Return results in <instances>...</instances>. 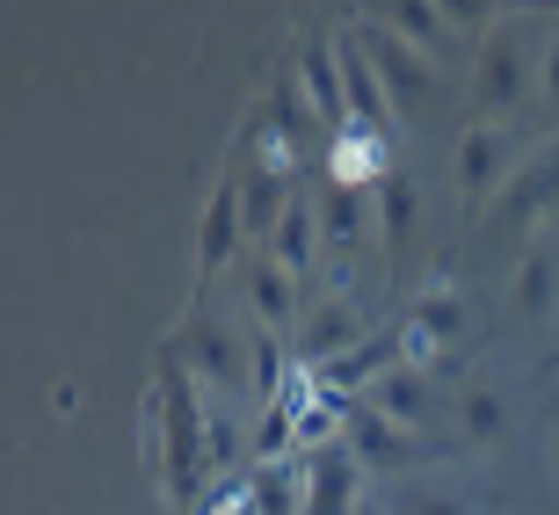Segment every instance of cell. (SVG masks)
I'll return each instance as SVG.
<instances>
[{
  "mask_svg": "<svg viewBox=\"0 0 559 515\" xmlns=\"http://www.w3.org/2000/svg\"><path fill=\"white\" fill-rule=\"evenodd\" d=\"M356 37H364V51H371V65H378V81H385V95H393V109L436 103V73H429V59H421L415 44L400 37L393 22H364Z\"/></svg>",
  "mask_w": 559,
  "mask_h": 515,
  "instance_id": "7a4b0ae2",
  "label": "cell"
},
{
  "mask_svg": "<svg viewBox=\"0 0 559 515\" xmlns=\"http://www.w3.org/2000/svg\"><path fill=\"white\" fill-rule=\"evenodd\" d=\"M501 175H509V145H501V131L473 124L465 139H457V189H465V196H487V189H501Z\"/></svg>",
  "mask_w": 559,
  "mask_h": 515,
  "instance_id": "30bf717a",
  "label": "cell"
},
{
  "mask_svg": "<svg viewBox=\"0 0 559 515\" xmlns=\"http://www.w3.org/2000/svg\"><path fill=\"white\" fill-rule=\"evenodd\" d=\"M552 451H559V407H552Z\"/></svg>",
  "mask_w": 559,
  "mask_h": 515,
  "instance_id": "83f0119b",
  "label": "cell"
},
{
  "mask_svg": "<svg viewBox=\"0 0 559 515\" xmlns=\"http://www.w3.org/2000/svg\"><path fill=\"white\" fill-rule=\"evenodd\" d=\"M334 59H342V95H349V117L364 131H385L393 95H385V81H378V65H371V51H364V37H342V44H334Z\"/></svg>",
  "mask_w": 559,
  "mask_h": 515,
  "instance_id": "52a82bcc",
  "label": "cell"
},
{
  "mask_svg": "<svg viewBox=\"0 0 559 515\" xmlns=\"http://www.w3.org/2000/svg\"><path fill=\"white\" fill-rule=\"evenodd\" d=\"M371 414H385V421H400V429H415L421 414H429V378H421L415 363L385 371V378L371 385Z\"/></svg>",
  "mask_w": 559,
  "mask_h": 515,
  "instance_id": "4fadbf2b",
  "label": "cell"
},
{
  "mask_svg": "<svg viewBox=\"0 0 559 515\" xmlns=\"http://www.w3.org/2000/svg\"><path fill=\"white\" fill-rule=\"evenodd\" d=\"M356 175L364 182H385V145H378V131H342V145H334V182L356 189Z\"/></svg>",
  "mask_w": 559,
  "mask_h": 515,
  "instance_id": "9a60e30c",
  "label": "cell"
},
{
  "mask_svg": "<svg viewBox=\"0 0 559 515\" xmlns=\"http://www.w3.org/2000/svg\"><path fill=\"white\" fill-rule=\"evenodd\" d=\"M378 22H393L407 44H443V29L457 22V8H429V0H393Z\"/></svg>",
  "mask_w": 559,
  "mask_h": 515,
  "instance_id": "ac0fdd59",
  "label": "cell"
},
{
  "mask_svg": "<svg viewBox=\"0 0 559 515\" xmlns=\"http://www.w3.org/2000/svg\"><path fill=\"white\" fill-rule=\"evenodd\" d=\"M349 435H356V457H364V465H400V457L415 451V435L400 429V421H385V414H371V407L356 414Z\"/></svg>",
  "mask_w": 559,
  "mask_h": 515,
  "instance_id": "5bb4252c",
  "label": "cell"
},
{
  "mask_svg": "<svg viewBox=\"0 0 559 515\" xmlns=\"http://www.w3.org/2000/svg\"><path fill=\"white\" fill-rule=\"evenodd\" d=\"M298 356H306V363H320V371H328V363H342V356L349 349H364V312L349 306V298H320V306H306V320H298Z\"/></svg>",
  "mask_w": 559,
  "mask_h": 515,
  "instance_id": "8992f818",
  "label": "cell"
},
{
  "mask_svg": "<svg viewBox=\"0 0 559 515\" xmlns=\"http://www.w3.org/2000/svg\"><path fill=\"white\" fill-rule=\"evenodd\" d=\"M233 284H240V298L254 306V320H262V327H276V334L298 327L306 290H298V276H290L270 248H262V254H240V262H233Z\"/></svg>",
  "mask_w": 559,
  "mask_h": 515,
  "instance_id": "277c9868",
  "label": "cell"
},
{
  "mask_svg": "<svg viewBox=\"0 0 559 515\" xmlns=\"http://www.w3.org/2000/svg\"><path fill=\"white\" fill-rule=\"evenodd\" d=\"M378 226H385V248H407V232H415V182L407 175H385L378 182Z\"/></svg>",
  "mask_w": 559,
  "mask_h": 515,
  "instance_id": "d6986e66",
  "label": "cell"
},
{
  "mask_svg": "<svg viewBox=\"0 0 559 515\" xmlns=\"http://www.w3.org/2000/svg\"><path fill=\"white\" fill-rule=\"evenodd\" d=\"M262 515H290V479L284 472H262Z\"/></svg>",
  "mask_w": 559,
  "mask_h": 515,
  "instance_id": "d4e9b609",
  "label": "cell"
},
{
  "mask_svg": "<svg viewBox=\"0 0 559 515\" xmlns=\"http://www.w3.org/2000/svg\"><path fill=\"white\" fill-rule=\"evenodd\" d=\"M270 254L298 276V268H312V254H320V204H306V196H290V211L276 218L270 232Z\"/></svg>",
  "mask_w": 559,
  "mask_h": 515,
  "instance_id": "7c38bea8",
  "label": "cell"
},
{
  "mask_svg": "<svg viewBox=\"0 0 559 515\" xmlns=\"http://www.w3.org/2000/svg\"><path fill=\"white\" fill-rule=\"evenodd\" d=\"M457 320H465L457 290H429V298L415 306V327H421V334H457Z\"/></svg>",
  "mask_w": 559,
  "mask_h": 515,
  "instance_id": "44dd1931",
  "label": "cell"
},
{
  "mask_svg": "<svg viewBox=\"0 0 559 515\" xmlns=\"http://www.w3.org/2000/svg\"><path fill=\"white\" fill-rule=\"evenodd\" d=\"M538 87H545V95H552V103H559V37H552V44H545V65H538Z\"/></svg>",
  "mask_w": 559,
  "mask_h": 515,
  "instance_id": "484cf974",
  "label": "cell"
},
{
  "mask_svg": "<svg viewBox=\"0 0 559 515\" xmlns=\"http://www.w3.org/2000/svg\"><path fill=\"white\" fill-rule=\"evenodd\" d=\"M400 515H465V501H457V494H436V487H421V494L400 501Z\"/></svg>",
  "mask_w": 559,
  "mask_h": 515,
  "instance_id": "cb8c5ba5",
  "label": "cell"
},
{
  "mask_svg": "<svg viewBox=\"0 0 559 515\" xmlns=\"http://www.w3.org/2000/svg\"><path fill=\"white\" fill-rule=\"evenodd\" d=\"M306 81H312V109H320V117H349V95H342V59H334V44H312V51H306Z\"/></svg>",
  "mask_w": 559,
  "mask_h": 515,
  "instance_id": "ffe728a7",
  "label": "cell"
},
{
  "mask_svg": "<svg viewBox=\"0 0 559 515\" xmlns=\"http://www.w3.org/2000/svg\"><path fill=\"white\" fill-rule=\"evenodd\" d=\"M516 306H523V312L552 306V262H545V254H531V262H523V276H516Z\"/></svg>",
  "mask_w": 559,
  "mask_h": 515,
  "instance_id": "603a6c76",
  "label": "cell"
},
{
  "mask_svg": "<svg viewBox=\"0 0 559 515\" xmlns=\"http://www.w3.org/2000/svg\"><path fill=\"white\" fill-rule=\"evenodd\" d=\"M531 44L501 22V29H487V44H479V65H473V103L479 117H501V109H516L523 95H531Z\"/></svg>",
  "mask_w": 559,
  "mask_h": 515,
  "instance_id": "6da1fadb",
  "label": "cell"
},
{
  "mask_svg": "<svg viewBox=\"0 0 559 515\" xmlns=\"http://www.w3.org/2000/svg\"><path fill=\"white\" fill-rule=\"evenodd\" d=\"M240 232H248V218H240V189L218 182L211 189V211H204V240H197V262L204 268H226L233 248H240Z\"/></svg>",
  "mask_w": 559,
  "mask_h": 515,
  "instance_id": "8fae6325",
  "label": "cell"
},
{
  "mask_svg": "<svg viewBox=\"0 0 559 515\" xmlns=\"http://www.w3.org/2000/svg\"><path fill=\"white\" fill-rule=\"evenodd\" d=\"M306 479H312V487H306V515H356V508H364L349 451H334V443H328V451L306 465Z\"/></svg>",
  "mask_w": 559,
  "mask_h": 515,
  "instance_id": "9c48e42d",
  "label": "cell"
},
{
  "mask_svg": "<svg viewBox=\"0 0 559 515\" xmlns=\"http://www.w3.org/2000/svg\"><path fill=\"white\" fill-rule=\"evenodd\" d=\"M400 356H407V349H400L393 334H371L364 349H349L342 363H328V378H334V385H356V378H371V385H378L385 371H400Z\"/></svg>",
  "mask_w": 559,
  "mask_h": 515,
  "instance_id": "2e32d148",
  "label": "cell"
},
{
  "mask_svg": "<svg viewBox=\"0 0 559 515\" xmlns=\"http://www.w3.org/2000/svg\"><path fill=\"white\" fill-rule=\"evenodd\" d=\"M160 414H167V479H175V494L197 487V451H204V421H197V385H182V371L167 363L160 371Z\"/></svg>",
  "mask_w": 559,
  "mask_h": 515,
  "instance_id": "5b68a950",
  "label": "cell"
},
{
  "mask_svg": "<svg viewBox=\"0 0 559 515\" xmlns=\"http://www.w3.org/2000/svg\"><path fill=\"white\" fill-rule=\"evenodd\" d=\"M457 414H465V429H473V435H501V392L473 385L465 399H457Z\"/></svg>",
  "mask_w": 559,
  "mask_h": 515,
  "instance_id": "7402d4cb",
  "label": "cell"
},
{
  "mask_svg": "<svg viewBox=\"0 0 559 515\" xmlns=\"http://www.w3.org/2000/svg\"><path fill=\"white\" fill-rule=\"evenodd\" d=\"M552 189H559V160H545V167H523L516 182L501 189V204H495V226H516L523 211H531V204H545Z\"/></svg>",
  "mask_w": 559,
  "mask_h": 515,
  "instance_id": "e0dca14e",
  "label": "cell"
},
{
  "mask_svg": "<svg viewBox=\"0 0 559 515\" xmlns=\"http://www.w3.org/2000/svg\"><path fill=\"white\" fill-rule=\"evenodd\" d=\"M356 515H385V508H378V501H364V508H356Z\"/></svg>",
  "mask_w": 559,
  "mask_h": 515,
  "instance_id": "4316f807",
  "label": "cell"
},
{
  "mask_svg": "<svg viewBox=\"0 0 559 515\" xmlns=\"http://www.w3.org/2000/svg\"><path fill=\"white\" fill-rule=\"evenodd\" d=\"M182 356H189V378H211L218 392H248V334L240 327L197 312L182 327Z\"/></svg>",
  "mask_w": 559,
  "mask_h": 515,
  "instance_id": "3957f363",
  "label": "cell"
},
{
  "mask_svg": "<svg viewBox=\"0 0 559 515\" xmlns=\"http://www.w3.org/2000/svg\"><path fill=\"white\" fill-rule=\"evenodd\" d=\"M364 232H371V204H364V189L334 182L328 196H320V248L334 254V268H349V254L364 248Z\"/></svg>",
  "mask_w": 559,
  "mask_h": 515,
  "instance_id": "ba28073f",
  "label": "cell"
}]
</instances>
